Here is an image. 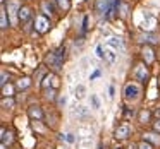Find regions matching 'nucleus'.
I'll return each instance as SVG.
<instances>
[{"instance_id": "obj_15", "label": "nucleus", "mask_w": 160, "mask_h": 149, "mask_svg": "<svg viewBox=\"0 0 160 149\" xmlns=\"http://www.w3.org/2000/svg\"><path fill=\"white\" fill-rule=\"evenodd\" d=\"M141 41L146 43V45H155V43H158V38H157L153 33H145V35L141 36Z\"/></svg>"}, {"instance_id": "obj_1", "label": "nucleus", "mask_w": 160, "mask_h": 149, "mask_svg": "<svg viewBox=\"0 0 160 149\" xmlns=\"http://www.w3.org/2000/svg\"><path fill=\"white\" fill-rule=\"evenodd\" d=\"M139 93H141V89H139V86H138L136 82L126 84V87H124V98H126L128 101L138 100V98H139Z\"/></svg>"}, {"instance_id": "obj_40", "label": "nucleus", "mask_w": 160, "mask_h": 149, "mask_svg": "<svg viewBox=\"0 0 160 149\" xmlns=\"http://www.w3.org/2000/svg\"><path fill=\"white\" fill-rule=\"evenodd\" d=\"M98 149H103V147H102V146H98Z\"/></svg>"}, {"instance_id": "obj_3", "label": "nucleus", "mask_w": 160, "mask_h": 149, "mask_svg": "<svg viewBox=\"0 0 160 149\" xmlns=\"http://www.w3.org/2000/svg\"><path fill=\"white\" fill-rule=\"evenodd\" d=\"M50 28V21L47 19V16H38V17L35 19V29L36 33H40V35H43V33H47Z\"/></svg>"}, {"instance_id": "obj_21", "label": "nucleus", "mask_w": 160, "mask_h": 149, "mask_svg": "<svg viewBox=\"0 0 160 149\" xmlns=\"http://www.w3.org/2000/svg\"><path fill=\"white\" fill-rule=\"evenodd\" d=\"M43 11H45V14H53V12H55V7H53L50 2H43Z\"/></svg>"}, {"instance_id": "obj_20", "label": "nucleus", "mask_w": 160, "mask_h": 149, "mask_svg": "<svg viewBox=\"0 0 160 149\" xmlns=\"http://www.w3.org/2000/svg\"><path fill=\"white\" fill-rule=\"evenodd\" d=\"M2 106L5 108V110H11V108H14V100H11V98H4V100H2Z\"/></svg>"}, {"instance_id": "obj_39", "label": "nucleus", "mask_w": 160, "mask_h": 149, "mask_svg": "<svg viewBox=\"0 0 160 149\" xmlns=\"http://www.w3.org/2000/svg\"><path fill=\"white\" fill-rule=\"evenodd\" d=\"M0 149H7V146H5V144H2V147H0Z\"/></svg>"}, {"instance_id": "obj_10", "label": "nucleus", "mask_w": 160, "mask_h": 149, "mask_svg": "<svg viewBox=\"0 0 160 149\" xmlns=\"http://www.w3.org/2000/svg\"><path fill=\"white\" fill-rule=\"evenodd\" d=\"M29 21H31V9L21 7V11H19V22L21 24H28Z\"/></svg>"}, {"instance_id": "obj_8", "label": "nucleus", "mask_w": 160, "mask_h": 149, "mask_svg": "<svg viewBox=\"0 0 160 149\" xmlns=\"http://www.w3.org/2000/svg\"><path fill=\"white\" fill-rule=\"evenodd\" d=\"M132 77H134L136 81H146V79H148V69H146L145 63L136 65L134 72H132Z\"/></svg>"}, {"instance_id": "obj_38", "label": "nucleus", "mask_w": 160, "mask_h": 149, "mask_svg": "<svg viewBox=\"0 0 160 149\" xmlns=\"http://www.w3.org/2000/svg\"><path fill=\"white\" fill-rule=\"evenodd\" d=\"M129 149H138V146H129Z\"/></svg>"}, {"instance_id": "obj_26", "label": "nucleus", "mask_w": 160, "mask_h": 149, "mask_svg": "<svg viewBox=\"0 0 160 149\" xmlns=\"http://www.w3.org/2000/svg\"><path fill=\"white\" fill-rule=\"evenodd\" d=\"M119 5H121V0H114V4H112V17H115V16H117Z\"/></svg>"}, {"instance_id": "obj_23", "label": "nucleus", "mask_w": 160, "mask_h": 149, "mask_svg": "<svg viewBox=\"0 0 160 149\" xmlns=\"http://www.w3.org/2000/svg\"><path fill=\"white\" fill-rule=\"evenodd\" d=\"M148 118H150V111L143 110L141 113H139V122H141V123H146V122H148Z\"/></svg>"}, {"instance_id": "obj_13", "label": "nucleus", "mask_w": 160, "mask_h": 149, "mask_svg": "<svg viewBox=\"0 0 160 149\" xmlns=\"http://www.w3.org/2000/svg\"><path fill=\"white\" fill-rule=\"evenodd\" d=\"M28 113H29V117H31L33 120H42L43 118V111H42L40 106H31L28 110Z\"/></svg>"}, {"instance_id": "obj_29", "label": "nucleus", "mask_w": 160, "mask_h": 149, "mask_svg": "<svg viewBox=\"0 0 160 149\" xmlns=\"http://www.w3.org/2000/svg\"><path fill=\"white\" fill-rule=\"evenodd\" d=\"M138 149H153V146L150 144V142L143 141V142H139V144H138Z\"/></svg>"}, {"instance_id": "obj_33", "label": "nucleus", "mask_w": 160, "mask_h": 149, "mask_svg": "<svg viewBox=\"0 0 160 149\" xmlns=\"http://www.w3.org/2000/svg\"><path fill=\"white\" fill-rule=\"evenodd\" d=\"M66 141H67V142H71V144H72V142L76 141V137H74V134H66Z\"/></svg>"}, {"instance_id": "obj_37", "label": "nucleus", "mask_w": 160, "mask_h": 149, "mask_svg": "<svg viewBox=\"0 0 160 149\" xmlns=\"http://www.w3.org/2000/svg\"><path fill=\"white\" fill-rule=\"evenodd\" d=\"M155 115H157V117H160V108H158V110L155 111Z\"/></svg>"}, {"instance_id": "obj_28", "label": "nucleus", "mask_w": 160, "mask_h": 149, "mask_svg": "<svg viewBox=\"0 0 160 149\" xmlns=\"http://www.w3.org/2000/svg\"><path fill=\"white\" fill-rule=\"evenodd\" d=\"M7 81H9V74L5 72V70H2V81H0V86L2 87L7 86Z\"/></svg>"}, {"instance_id": "obj_9", "label": "nucleus", "mask_w": 160, "mask_h": 149, "mask_svg": "<svg viewBox=\"0 0 160 149\" xmlns=\"http://www.w3.org/2000/svg\"><path fill=\"white\" fill-rule=\"evenodd\" d=\"M129 135H131V127H129L128 123H122L117 127V130H115V137L119 139V141H124V139H128Z\"/></svg>"}, {"instance_id": "obj_5", "label": "nucleus", "mask_w": 160, "mask_h": 149, "mask_svg": "<svg viewBox=\"0 0 160 149\" xmlns=\"http://www.w3.org/2000/svg\"><path fill=\"white\" fill-rule=\"evenodd\" d=\"M72 117L78 118V120H88V118L91 117V111L88 110L86 106L79 105V106H76V108L72 110Z\"/></svg>"}, {"instance_id": "obj_6", "label": "nucleus", "mask_w": 160, "mask_h": 149, "mask_svg": "<svg viewBox=\"0 0 160 149\" xmlns=\"http://www.w3.org/2000/svg\"><path fill=\"white\" fill-rule=\"evenodd\" d=\"M22 5L19 4V0H11L9 2V16L12 17V22L19 21V11H21Z\"/></svg>"}, {"instance_id": "obj_34", "label": "nucleus", "mask_w": 160, "mask_h": 149, "mask_svg": "<svg viewBox=\"0 0 160 149\" xmlns=\"http://www.w3.org/2000/svg\"><path fill=\"white\" fill-rule=\"evenodd\" d=\"M81 29H83V33L88 29V16H84V17H83V28H81Z\"/></svg>"}, {"instance_id": "obj_12", "label": "nucleus", "mask_w": 160, "mask_h": 149, "mask_svg": "<svg viewBox=\"0 0 160 149\" xmlns=\"http://www.w3.org/2000/svg\"><path fill=\"white\" fill-rule=\"evenodd\" d=\"M9 26V17H7V7L5 4H2V12H0V28L5 29Z\"/></svg>"}, {"instance_id": "obj_30", "label": "nucleus", "mask_w": 160, "mask_h": 149, "mask_svg": "<svg viewBox=\"0 0 160 149\" xmlns=\"http://www.w3.org/2000/svg\"><path fill=\"white\" fill-rule=\"evenodd\" d=\"M145 139H150L153 142H160V137L157 134H145Z\"/></svg>"}, {"instance_id": "obj_27", "label": "nucleus", "mask_w": 160, "mask_h": 149, "mask_svg": "<svg viewBox=\"0 0 160 149\" xmlns=\"http://www.w3.org/2000/svg\"><path fill=\"white\" fill-rule=\"evenodd\" d=\"M91 103H93V108H95V110H100V100H98L97 94H93V96H91Z\"/></svg>"}, {"instance_id": "obj_22", "label": "nucleus", "mask_w": 160, "mask_h": 149, "mask_svg": "<svg viewBox=\"0 0 160 149\" xmlns=\"http://www.w3.org/2000/svg\"><path fill=\"white\" fill-rule=\"evenodd\" d=\"M53 53H55L60 60H66V46H59V48H57Z\"/></svg>"}, {"instance_id": "obj_4", "label": "nucleus", "mask_w": 160, "mask_h": 149, "mask_svg": "<svg viewBox=\"0 0 160 149\" xmlns=\"http://www.w3.org/2000/svg\"><path fill=\"white\" fill-rule=\"evenodd\" d=\"M47 63L50 65V69H53L55 72H59V70H62V65H64V60H60L59 57L55 55V53H50V55H47Z\"/></svg>"}, {"instance_id": "obj_18", "label": "nucleus", "mask_w": 160, "mask_h": 149, "mask_svg": "<svg viewBox=\"0 0 160 149\" xmlns=\"http://www.w3.org/2000/svg\"><path fill=\"white\" fill-rule=\"evenodd\" d=\"M29 84H31V79L29 77H22V79L18 81V89H26V87H29Z\"/></svg>"}, {"instance_id": "obj_17", "label": "nucleus", "mask_w": 160, "mask_h": 149, "mask_svg": "<svg viewBox=\"0 0 160 149\" xmlns=\"http://www.w3.org/2000/svg\"><path fill=\"white\" fill-rule=\"evenodd\" d=\"M12 142V132H7L5 128H2V144H11Z\"/></svg>"}, {"instance_id": "obj_7", "label": "nucleus", "mask_w": 160, "mask_h": 149, "mask_svg": "<svg viewBox=\"0 0 160 149\" xmlns=\"http://www.w3.org/2000/svg\"><path fill=\"white\" fill-rule=\"evenodd\" d=\"M105 46L115 50V52H124V41L121 38H117V36H110L107 40V43H105Z\"/></svg>"}, {"instance_id": "obj_35", "label": "nucleus", "mask_w": 160, "mask_h": 149, "mask_svg": "<svg viewBox=\"0 0 160 149\" xmlns=\"http://www.w3.org/2000/svg\"><path fill=\"white\" fill-rule=\"evenodd\" d=\"M114 93H115V89H114V86H108V98H114Z\"/></svg>"}, {"instance_id": "obj_25", "label": "nucleus", "mask_w": 160, "mask_h": 149, "mask_svg": "<svg viewBox=\"0 0 160 149\" xmlns=\"http://www.w3.org/2000/svg\"><path fill=\"white\" fill-rule=\"evenodd\" d=\"M2 89H4V91H2V94H4L5 98H7V96H12V91H14V87H12L11 84H9V86H4Z\"/></svg>"}, {"instance_id": "obj_24", "label": "nucleus", "mask_w": 160, "mask_h": 149, "mask_svg": "<svg viewBox=\"0 0 160 149\" xmlns=\"http://www.w3.org/2000/svg\"><path fill=\"white\" fill-rule=\"evenodd\" d=\"M97 57H98L100 60H105V48H103L102 45L97 46Z\"/></svg>"}, {"instance_id": "obj_31", "label": "nucleus", "mask_w": 160, "mask_h": 149, "mask_svg": "<svg viewBox=\"0 0 160 149\" xmlns=\"http://www.w3.org/2000/svg\"><path fill=\"white\" fill-rule=\"evenodd\" d=\"M47 98H48V100H55V87L47 89Z\"/></svg>"}, {"instance_id": "obj_19", "label": "nucleus", "mask_w": 160, "mask_h": 149, "mask_svg": "<svg viewBox=\"0 0 160 149\" xmlns=\"http://www.w3.org/2000/svg\"><path fill=\"white\" fill-rule=\"evenodd\" d=\"M57 4H59V7L62 9V11H69L71 7V0H55Z\"/></svg>"}, {"instance_id": "obj_32", "label": "nucleus", "mask_w": 160, "mask_h": 149, "mask_svg": "<svg viewBox=\"0 0 160 149\" xmlns=\"http://www.w3.org/2000/svg\"><path fill=\"white\" fill-rule=\"evenodd\" d=\"M100 74H102V72H100V69H97V70H95V72L90 76V81H95L97 77H100Z\"/></svg>"}, {"instance_id": "obj_11", "label": "nucleus", "mask_w": 160, "mask_h": 149, "mask_svg": "<svg viewBox=\"0 0 160 149\" xmlns=\"http://www.w3.org/2000/svg\"><path fill=\"white\" fill-rule=\"evenodd\" d=\"M141 53H143V60H145V63H146V65L153 63V60H155V55H153V50L150 48V46H145Z\"/></svg>"}, {"instance_id": "obj_16", "label": "nucleus", "mask_w": 160, "mask_h": 149, "mask_svg": "<svg viewBox=\"0 0 160 149\" xmlns=\"http://www.w3.org/2000/svg\"><path fill=\"white\" fill-rule=\"evenodd\" d=\"M84 93H86V87H84L83 84H78V87L74 89V96H76L78 100H83V98H84Z\"/></svg>"}, {"instance_id": "obj_36", "label": "nucleus", "mask_w": 160, "mask_h": 149, "mask_svg": "<svg viewBox=\"0 0 160 149\" xmlns=\"http://www.w3.org/2000/svg\"><path fill=\"white\" fill-rule=\"evenodd\" d=\"M153 128H155V132H160V118L153 123Z\"/></svg>"}, {"instance_id": "obj_2", "label": "nucleus", "mask_w": 160, "mask_h": 149, "mask_svg": "<svg viewBox=\"0 0 160 149\" xmlns=\"http://www.w3.org/2000/svg\"><path fill=\"white\" fill-rule=\"evenodd\" d=\"M155 28H157V17L150 12H145V21L141 22V29L146 33H152L155 31Z\"/></svg>"}, {"instance_id": "obj_14", "label": "nucleus", "mask_w": 160, "mask_h": 149, "mask_svg": "<svg viewBox=\"0 0 160 149\" xmlns=\"http://www.w3.org/2000/svg\"><path fill=\"white\" fill-rule=\"evenodd\" d=\"M105 60H107L108 63H115V60H117V52L108 48V46H105Z\"/></svg>"}]
</instances>
